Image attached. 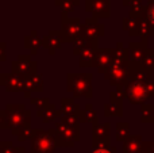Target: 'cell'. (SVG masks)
Returning <instances> with one entry per match:
<instances>
[{
    "label": "cell",
    "mask_w": 154,
    "mask_h": 153,
    "mask_svg": "<svg viewBox=\"0 0 154 153\" xmlns=\"http://www.w3.org/2000/svg\"><path fill=\"white\" fill-rule=\"evenodd\" d=\"M143 18L152 24V27L154 29V0H150L149 4H147V7L145 8Z\"/></svg>",
    "instance_id": "cell-14"
},
{
    "label": "cell",
    "mask_w": 154,
    "mask_h": 153,
    "mask_svg": "<svg viewBox=\"0 0 154 153\" xmlns=\"http://www.w3.org/2000/svg\"><path fill=\"white\" fill-rule=\"evenodd\" d=\"M145 86H146V88H147L149 96H150V95H154V80H153V79H150V80L145 81Z\"/></svg>",
    "instance_id": "cell-20"
},
{
    "label": "cell",
    "mask_w": 154,
    "mask_h": 153,
    "mask_svg": "<svg viewBox=\"0 0 154 153\" xmlns=\"http://www.w3.org/2000/svg\"><path fill=\"white\" fill-rule=\"evenodd\" d=\"M123 22H125V29H126V30H128L130 35H138V34H139V30H138V22H137V19L126 18Z\"/></svg>",
    "instance_id": "cell-13"
},
{
    "label": "cell",
    "mask_w": 154,
    "mask_h": 153,
    "mask_svg": "<svg viewBox=\"0 0 154 153\" xmlns=\"http://www.w3.org/2000/svg\"><path fill=\"white\" fill-rule=\"evenodd\" d=\"M96 118H97V117H96L95 110L92 108L91 105H88L87 108H85V115L82 117V119H84V121H91V119H92V121H96Z\"/></svg>",
    "instance_id": "cell-18"
},
{
    "label": "cell",
    "mask_w": 154,
    "mask_h": 153,
    "mask_svg": "<svg viewBox=\"0 0 154 153\" xmlns=\"http://www.w3.org/2000/svg\"><path fill=\"white\" fill-rule=\"evenodd\" d=\"M147 148V151H145L146 153H154V140H153V142H150V144H146L145 145Z\"/></svg>",
    "instance_id": "cell-22"
},
{
    "label": "cell",
    "mask_w": 154,
    "mask_h": 153,
    "mask_svg": "<svg viewBox=\"0 0 154 153\" xmlns=\"http://www.w3.org/2000/svg\"><path fill=\"white\" fill-rule=\"evenodd\" d=\"M79 46H80V52H82L88 46V39H85V38H77L75 41V52H77Z\"/></svg>",
    "instance_id": "cell-19"
},
{
    "label": "cell",
    "mask_w": 154,
    "mask_h": 153,
    "mask_svg": "<svg viewBox=\"0 0 154 153\" xmlns=\"http://www.w3.org/2000/svg\"><path fill=\"white\" fill-rule=\"evenodd\" d=\"M126 94H127L128 99L133 103H142L149 98V92H147L145 83L138 81V80H133L128 83Z\"/></svg>",
    "instance_id": "cell-3"
},
{
    "label": "cell",
    "mask_w": 154,
    "mask_h": 153,
    "mask_svg": "<svg viewBox=\"0 0 154 153\" xmlns=\"http://www.w3.org/2000/svg\"><path fill=\"white\" fill-rule=\"evenodd\" d=\"M64 31L66 33V34H69L68 39H72L73 37H77L79 33L81 31V24H80V20L79 19H69V20H65Z\"/></svg>",
    "instance_id": "cell-10"
},
{
    "label": "cell",
    "mask_w": 154,
    "mask_h": 153,
    "mask_svg": "<svg viewBox=\"0 0 154 153\" xmlns=\"http://www.w3.org/2000/svg\"><path fill=\"white\" fill-rule=\"evenodd\" d=\"M73 2H76V3H77V0H73Z\"/></svg>",
    "instance_id": "cell-23"
},
{
    "label": "cell",
    "mask_w": 154,
    "mask_h": 153,
    "mask_svg": "<svg viewBox=\"0 0 154 153\" xmlns=\"http://www.w3.org/2000/svg\"><path fill=\"white\" fill-rule=\"evenodd\" d=\"M128 134V123H118V130H116V138L119 141H125Z\"/></svg>",
    "instance_id": "cell-16"
},
{
    "label": "cell",
    "mask_w": 154,
    "mask_h": 153,
    "mask_svg": "<svg viewBox=\"0 0 154 153\" xmlns=\"http://www.w3.org/2000/svg\"><path fill=\"white\" fill-rule=\"evenodd\" d=\"M112 54H114V49H101V50L95 52V58H93L92 64L95 67H108L109 62L112 61Z\"/></svg>",
    "instance_id": "cell-6"
},
{
    "label": "cell",
    "mask_w": 154,
    "mask_h": 153,
    "mask_svg": "<svg viewBox=\"0 0 154 153\" xmlns=\"http://www.w3.org/2000/svg\"><path fill=\"white\" fill-rule=\"evenodd\" d=\"M153 119H154V115H153Z\"/></svg>",
    "instance_id": "cell-24"
},
{
    "label": "cell",
    "mask_w": 154,
    "mask_h": 153,
    "mask_svg": "<svg viewBox=\"0 0 154 153\" xmlns=\"http://www.w3.org/2000/svg\"><path fill=\"white\" fill-rule=\"evenodd\" d=\"M88 10L92 11L96 16H108L109 15V3L108 0H88Z\"/></svg>",
    "instance_id": "cell-4"
},
{
    "label": "cell",
    "mask_w": 154,
    "mask_h": 153,
    "mask_svg": "<svg viewBox=\"0 0 154 153\" xmlns=\"http://www.w3.org/2000/svg\"><path fill=\"white\" fill-rule=\"evenodd\" d=\"M92 83V75L89 73H82V75H70V89L76 95H87L89 96L92 94L91 88Z\"/></svg>",
    "instance_id": "cell-2"
},
{
    "label": "cell",
    "mask_w": 154,
    "mask_h": 153,
    "mask_svg": "<svg viewBox=\"0 0 154 153\" xmlns=\"http://www.w3.org/2000/svg\"><path fill=\"white\" fill-rule=\"evenodd\" d=\"M114 152H115V148L107 149V148H104V146H99V148H95L92 151V153H114Z\"/></svg>",
    "instance_id": "cell-21"
},
{
    "label": "cell",
    "mask_w": 154,
    "mask_h": 153,
    "mask_svg": "<svg viewBox=\"0 0 154 153\" xmlns=\"http://www.w3.org/2000/svg\"><path fill=\"white\" fill-rule=\"evenodd\" d=\"M85 37L87 39H96L99 35L104 34V26L100 24L97 20L95 19H87V23H85Z\"/></svg>",
    "instance_id": "cell-5"
},
{
    "label": "cell",
    "mask_w": 154,
    "mask_h": 153,
    "mask_svg": "<svg viewBox=\"0 0 154 153\" xmlns=\"http://www.w3.org/2000/svg\"><path fill=\"white\" fill-rule=\"evenodd\" d=\"M128 57V50L125 49L122 45H118L116 49H114V54H112V60L114 61H127Z\"/></svg>",
    "instance_id": "cell-12"
},
{
    "label": "cell",
    "mask_w": 154,
    "mask_h": 153,
    "mask_svg": "<svg viewBox=\"0 0 154 153\" xmlns=\"http://www.w3.org/2000/svg\"><path fill=\"white\" fill-rule=\"evenodd\" d=\"M142 146L141 136H130L123 141V153H139Z\"/></svg>",
    "instance_id": "cell-7"
},
{
    "label": "cell",
    "mask_w": 154,
    "mask_h": 153,
    "mask_svg": "<svg viewBox=\"0 0 154 153\" xmlns=\"http://www.w3.org/2000/svg\"><path fill=\"white\" fill-rule=\"evenodd\" d=\"M130 50H131V57L134 61H142L145 53H146V38L142 42H131L130 43Z\"/></svg>",
    "instance_id": "cell-8"
},
{
    "label": "cell",
    "mask_w": 154,
    "mask_h": 153,
    "mask_svg": "<svg viewBox=\"0 0 154 153\" xmlns=\"http://www.w3.org/2000/svg\"><path fill=\"white\" fill-rule=\"evenodd\" d=\"M142 121H150L153 119V115H154V108H153V105H143L142 106Z\"/></svg>",
    "instance_id": "cell-17"
},
{
    "label": "cell",
    "mask_w": 154,
    "mask_h": 153,
    "mask_svg": "<svg viewBox=\"0 0 154 153\" xmlns=\"http://www.w3.org/2000/svg\"><path fill=\"white\" fill-rule=\"evenodd\" d=\"M141 62H142L141 65H143L145 68H149V69H152V68L154 67V52L152 50V49H147Z\"/></svg>",
    "instance_id": "cell-15"
},
{
    "label": "cell",
    "mask_w": 154,
    "mask_h": 153,
    "mask_svg": "<svg viewBox=\"0 0 154 153\" xmlns=\"http://www.w3.org/2000/svg\"><path fill=\"white\" fill-rule=\"evenodd\" d=\"M108 127H109L108 123L93 127V138H95L93 145H97V142H107V140H108V137H109Z\"/></svg>",
    "instance_id": "cell-9"
},
{
    "label": "cell",
    "mask_w": 154,
    "mask_h": 153,
    "mask_svg": "<svg viewBox=\"0 0 154 153\" xmlns=\"http://www.w3.org/2000/svg\"><path fill=\"white\" fill-rule=\"evenodd\" d=\"M128 65L127 61H114L112 60L109 65L107 67L106 77L111 80V83L116 84L119 87H123L128 80Z\"/></svg>",
    "instance_id": "cell-1"
},
{
    "label": "cell",
    "mask_w": 154,
    "mask_h": 153,
    "mask_svg": "<svg viewBox=\"0 0 154 153\" xmlns=\"http://www.w3.org/2000/svg\"><path fill=\"white\" fill-rule=\"evenodd\" d=\"M95 45L91 48V46H87L84 50L81 52V57H80V62L82 65H91L93 62V58H95Z\"/></svg>",
    "instance_id": "cell-11"
}]
</instances>
